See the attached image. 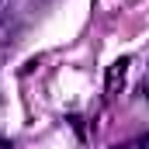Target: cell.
<instances>
[{
  "label": "cell",
  "mask_w": 149,
  "mask_h": 149,
  "mask_svg": "<svg viewBox=\"0 0 149 149\" xmlns=\"http://www.w3.org/2000/svg\"><path fill=\"white\" fill-rule=\"evenodd\" d=\"M125 70H128V59H121V63H114V70H111V90H118V80L125 83Z\"/></svg>",
  "instance_id": "1"
},
{
  "label": "cell",
  "mask_w": 149,
  "mask_h": 149,
  "mask_svg": "<svg viewBox=\"0 0 149 149\" xmlns=\"http://www.w3.org/2000/svg\"><path fill=\"white\" fill-rule=\"evenodd\" d=\"M149 139H139V142H132V146H114V149H146Z\"/></svg>",
  "instance_id": "2"
}]
</instances>
